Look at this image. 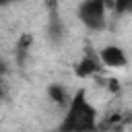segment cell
<instances>
[{
    "mask_svg": "<svg viewBox=\"0 0 132 132\" xmlns=\"http://www.w3.org/2000/svg\"><path fill=\"white\" fill-rule=\"evenodd\" d=\"M113 10L120 12V14H124V12L132 10V2H116V4H113Z\"/></svg>",
    "mask_w": 132,
    "mask_h": 132,
    "instance_id": "obj_6",
    "label": "cell"
},
{
    "mask_svg": "<svg viewBox=\"0 0 132 132\" xmlns=\"http://www.w3.org/2000/svg\"><path fill=\"white\" fill-rule=\"evenodd\" d=\"M2 95H4V89H2V82H0V99H2Z\"/></svg>",
    "mask_w": 132,
    "mask_h": 132,
    "instance_id": "obj_8",
    "label": "cell"
},
{
    "mask_svg": "<svg viewBox=\"0 0 132 132\" xmlns=\"http://www.w3.org/2000/svg\"><path fill=\"white\" fill-rule=\"evenodd\" d=\"M4 72H6V66H4V64H2V62H0V76H2V74H4Z\"/></svg>",
    "mask_w": 132,
    "mask_h": 132,
    "instance_id": "obj_7",
    "label": "cell"
},
{
    "mask_svg": "<svg viewBox=\"0 0 132 132\" xmlns=\"http://www.w3.org/2000/svg\"><path fill=\"white\" fill-rule=\"evenodd\" d=\"M47 95L56 105H60L64 109H66V105L70 103V97H72V95H68L66 87H62V85H50L47 87Z\"/></svg>",
    "mask_w": 132,
    "mask_h": 132,
    "instance_id": "obj_5",
    "label": "cell"
},
{
    "mask_svg": "<svg viewBox=\"0 0 132 132\" xmlns=\"http://www.w3.org/2000/svg\"><path fill=\"white\" fill-rule=\"evenodd\" d=\"M97 128H99V116L95 105L89 101L87 91L85 89L74 91L62 116L60 132H95Z\"/></svg>",
    "mask_w": 132,
    "mask_h": 132,
    "instance_id": "obj_1",
    "label": "cell"
},
{
    "mask_svg": "<svg viewBox=\"0 0 132 132\" xmlns=\"http://www.w3.org/2000/svg\"><path fill=\"white\" fill-rule=\"evenodd\" d=\"M101 68L103 66H101V62H99L97 56H82L76 62V66H74V74L78 78H89V76H95Z\"/></svg>",
    "mask_w": 132,
    "mask_h": 132,
    "instance_id": "obj_4",
    "label": "cell"
},
{
    "mask_svg": "<svg viewBox=\"0 0 132 132\" xmlns=\"http://www.w3.org/2000/svg\"><path fill=\"white\" fill-rule=\"evenodd\" d=\"M76 14L89 31H103L107 27V4L103 0H87L78 4Z\"/></svg>",
    "mask_w": 132,
    "mask_h": 132,
    "instance_id": "obj_2",
    "label": "cell"
},
{
    "mask_svg": "<svg viewBox=\"0 0 132 132\" xmlns=\"http://www.w3.org/2000/svg\"><path fill=\"white\" fill-rule=\"evenodd\" d=\"M97 58H99V62H101V66H105V68H124L126 64H128V56H126V52H124V47H120V45H103L99 52H97Z\"/></svg>",
    "mask_w": 132,
    "mask_h": 132,
    "instance_id": "obj_3",
    "label": "cell"
}]
</instances>
